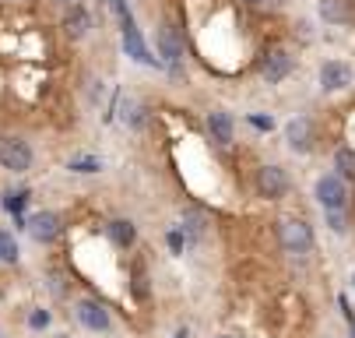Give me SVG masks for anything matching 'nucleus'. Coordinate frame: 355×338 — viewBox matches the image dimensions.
Wrapping results in <instances>:
<instances>
[{"label": "nucleus", "mask_w": 355, "mask_h": 338, "mask_svg": "<svg viewBox=\"0 0 355 338\" xmlns=\"http://www.w3.org/2000/svg\"><path fill=\"white\" fill-rule=\"evenodd\" d=\"M327 226H331L334 233H345V229H348V219H345V208H334V212H327Z\"/></svg>", "instance_id": "21"}, {"label": "nucleus", "mask_w": 355, "mask_h": 338, "mask_svg": "<svg viewBox=\"0 0 355 338\" xmlns=\"http://www.w3.org/2000/svg\"><path fill=\"white\" fill-rule=\"evenodd\" d=\"M123 124L141 127V124H144V106H141V103H134V99H127V103H123Z\"/></svg>", "instance_id": "17"}, {"label": "nucleus", "mask_w": 355, "mask_h": 338, "mask_svg": "<svg viewBox=\"0 0 355 338\" xmlns=\"http://www.w3.org/2000/svg\"><path fill=\"white\" fill-rule=\"evenodd\" d=\"M246 4H264V0H246Z\"/></svg>", "instance_id": "26"}, {"label": "nucleus", "mask_w": 355, "mask_h": 338, "mask_svg": "<svg viewBox=\"0 0 355 338\" xmlns=\"http://www.w3.org/2000/svg\"><path fill=\"white\" fill-rule=\"evenodd\" d=\"M352 282H355V275H352Z\"/></svg>", "instance_id": "30"}, {"label": "nucleus", "mask_w": 355, "mask_h": 338, "mask_svg": "<svg viewBox=\"0 0 355 338\" xmlns=\"http://www.w3.org/2000/svg\"><path fill=\"white\" fill-rule=\"evenodd\" d=\"M25 201H28V194H25V190H8V194H4V208H8L11 215H21Z\"/></svg>", "instance_id": "19"}, {"label": "nucleus", "mask_w": 355, "mask_h": 338, "mask_svg": "<svg viewBox=\"0 0 355 338\" xmlns=\"http://www.w3.org/2000/svg\"><path fill=\"white\" fill-rule=\"evenodd\" d=\"M78 321H81L88 331H110V314H106L103 303L81 300V303H78Z\"/></svg>", "instance_id": "6"}, {"label": "nucleus", "mask_w": 355, "mask_h": 338, "mask_svg": "<svg viewBox=\"0 0 355 338\" xmlns=\"http://www.w3.org/2000/svg\"><path fill=\"white\" fill-rule=\"evenodd\" d=\"M288 71H292V57H288L285 50H271L268 60H264V78H268L271 85H278V81L288 78Z\"/></svg>", "instance_id": "9"}, {"label": "nucleus", "mask_w": 355, "mask_h": 338, "mask_svg": "<svg viewBox=\"0 0 355 338\" xmlns=\"http://www.w3.org/2000/svg\"><path fill=\"white\" fill-rule=\"evenodd\" d=\"M176 338H187V331H180V335H176Z\"/></svg>", "instance_id": "27"}, {"label": "nucleus", "mask_w": 355, "mask_h": 338, "mask_svg": "<svg viewBox=\"0 0 355 338\" xmlns=\"http://www.w3.org/2000/svg\"><path fill=\"white\" fill-rule=\"evenodd\" d=\"M218 338H236V335H218Z\"/></svg>", "instance_id": "28"}, {"label": "nucleus", "mask_w": 355, "mask_h": 338, "mask_svg": "<svg viewBox=\"0 0 355 338\" xmlns=\"http://www.w3.org/2000/svg\"><path fill=\"white\" fill-rule=\"evenodd\" d=\"M0 166L11 173H25L32 166V149L21 137H4L0 141Z\"/></svg>", "instance_id": "2"}, {"label": "nucleus", "mask_w": 355, "mask_h": 338, "mask_svg": "<svg viewBox=\"0 0 355 338\" xmlns=\"http://www.w3.org/2000/svg\"><path fill=\"white\" fill-rule=\"evenodd\" d=\"M110 239H113L116 247H130V244H134V226L123 222V219L110 222Z\"/></svg>", "instance_id": "15"}, {"label": "nucleus", "mask_w": 355, "mask_h": 338, "mask_svg": "<svg viewBox=\"0 0 355 338\" xmlns=\"http://www.w3.org/2000/svg\"><path fill=\"white\" fill-rule=\"evenodd\" d=\"M288 144H292V149L295 152H306L310 149V144H313V127H310V120L306 117H295L292 124H288Z\"/></svg>", "instance_id": "10"}, {"label": "nucleus", "mask_w": 355, "mask_h": 338, "mask_svg": "<svg viewBox=\"0 0 355 338\" xmlns=\"http://www.w3.org/2000/svg\"><path fill=\"white\" fill-rule=\"evenodd\" d=\"M250 124L257 127V130H271V127H275V120H271V117H250Z\"/></svg>", "instance_id": "23"}, {"label": "nucleus", "mask_w": 355, "mask_h": 338, "mask_svg": "<svg viewBox=\"0 0 355 338\" xmlns=\"http://www.w3.org/2000/svg\"><path fill=\"white\" fill-rule=\"evenodd\" d=\"M257 190H261V198H268V201L285 198V190H288L285 169H282V166H264V169L257 173Z\"/></svg>", "instance_id": "4"}, {"label": "nucleus", "mask_w": 355, "mask_h": 338, "mask_svg": "<svg viewBox=\"0 0 355 338\" xmlns=\"http://www.w3.org/2000/svg\"><path fill=\"white\" fill-rule=\"evenodd\" d=\"M334 166H338L341 176H355V152H352V149H341V152L334 155Z\"/></svg>", "instance_id": "18"}, {"label": "nucleus", "mask_w": 355, "mask_h": 338, "mask_svg": "<svg viewBox=\"0 0 355 338\" xmlns=\"http://www.w3.org/2000/svg\"><path fill=\"white\" fill-rule=\"evenodd\" d=\"M320 85H324L327 92H338V88L352 85V67L341 64V60H327V64L320 67Z\"/></svg>", "instance_id": "7"}, {"label": "nucleus", "mask_w": 355, "mask_h": 338, "mask_svg": "<svg viewBox=\"0 0 355 338\" xmlns=\"http://www.w3.org/2000/svg\"><path fill=\"white\" fill-rule=\"evenodd\" d=\"M28 233H32V239H39V244H49V239H57L60 236V215H53V212H39V215H32L28 222Z\"/></svg>", "instance_id": "5"}, {"label": "nucleus", "mask_w": 355, "mask_h": 338, "mask_svg": "<svg viewBox=\"0 0 355 338\" xmlns=\"http://www.w3.org/2000/svg\"><path fill=\"white\" fill-rule=\"evenodd\" d=\"M317 201H320L327 212L345 208L348 190H345V180H341L338 173H327V176H320V180H317Z\"/></svg>", "instance_id": "3"}, {"label": "nucleus", "mask_w": 355, "mask_h": 338, "mask_svg": "<svg viewBox=\"0 0 355 338\" xmlns=\"http://www.w3.org/2000/svg\"><path fill=\"white\" fill-rule=\"evenodd\" d=\"M0 338H4V335H0Z\"/></svg>", "instance_id": "31"}, {"label": "nucleus", "mask_w": 355, "mask_h": 338, "mask_svg": "<svg viewBox=\"0 0 355 338\" xmlns=\"http://www.w3.org/2000/svg\"><path fill=\"white\" fill-rule=\"evenodd\" d=\"M123 50H127V57H134L137 64H155V57H151V50L144 46V39L137 35L134 22H127V25H123Z\"/></svg>", "instance_id": "8"}, {"label": "nucleus", "mask_w": 355, "mask_h": 338, "mask_svg": "<svg viewBox=\"0 0 355 338\" xmlns=\"http://www.w3.org/2000/svg\"><path fill=\"white\" fill-rule=\"evenodd\" d=\"M46 324H49V314L46 310H35L32 314V328H46Z\"/></svg>", "instance_id": "25"}, {"label": "nucleus", "mask_w": 355, "mask_h": 338, "mask_svg": "<svg viewBox=\"0 0 355 338\" xmlns=\"http://www.w3.org/2000/svg\"><path fill=\"white\" fill-rule=\"evenodd\" d=\"M183 229L190 233V239H200V233H205V226H200L197 215H187V219H183Z\"/></svg>", "instance_id": "22"}, {"label": "nucleus", "mask_w": 355, "mask_h": 338, "mask_svg": "<svg viewBox=\"0 0 355 338\" xmlns=\"http://www.w3.org/2000/svg\"><path fill=\"white\" fill-rule=\"evenodd\" d=\"M169 247H173V251H183V247H187V236H183V233H169Z\"/></svg>", "instance_id": "24"}, {"label": "nucleus", "mask_w": 355, "mask_h": 338, "mask_svg": "<svg viewBox=\"0 0 355 338\" xmlns=\"http://www.w3.org/2000/svg\"><path fill=\"white\" fill-rule=\"evenodd\" d=\"M57 4H71V0H57Z\"/></svg>", "instance_id": "29"}, {"label": "nucleus", "mask_w": 355, "mask_h": 338, "mask_svg": "<svg viewBox=\"0 0 355 338\" xmlns=\"http://www.w3.org/2000/svg\"><path fill=\"white\" fill-rule=\"evenodd\" d=\"M278 239L288 254H306L313 247V233L302 219H282L278 222Z\"/></svg>", "instance_id": "1"}, {"label": "nucleus", "mask_w": 355, "mask_h": 338, "mask_svg": "<svg viewBox=\"0 0 355 338\" xmlns=\"http://www.w3.org/2000/svg\"><path fill=\"white\" fill-rule=\"evenodd\" d=\"M0 261H4V264H15L18 261V239L8 229H0Z\"/></svg>", "instance_id": "16"}, {"label": "nucleus", "mask_w": 355, "mask_h": 338, "mask_svg": "<svg viewBox=\"0 0 355 338\" xmlns=\"http://www.w3.org/2000/svg\"><path fill=\"white\" fill-rule=\"evenodd\" d=\"M320 15H324V22H334V25L352 18V11H348L345 0H320Z\"/></svg>", "instance_id": "14"}, {"label": "nucleus", "mask_w": 355, "mask_h": 338, "mask_svg": "<svg viewBox=\"0 0 355 338\" xmlns=\"http://www.w3.org/2000/svg\"><path fill=\"white\" fill-rule=\"evenodd\" d=\"M67 169H74V173H98V169H103V159H71L67 162Z\"/></svg>", "instance_id": "20"}, {"label": "nucleus", "mask_w": 355, "mask_h": 338, "mask_svg": "<svg viewBox=\"0 0 355 338\" xmlns=\"http://www.w3.org/2000/svg\"><path fill=\"white\" fill-rule=\"evenodd\" d=\"M155 42H159V53L166 57V64H176V60H180L183 46H180V39H176L173 25H162V28H159V35H155Z\"/></svg>", "instance_id": "12"}, {"label": "nucleus", "mask_w": 355, "mask_h": 338, "mask_svg": "<svg viewBox=\"0 0 355 338\" xmlns=\"http://www.w3.org/2000/svg\"><path fill=\"white\" fill-rule=\"evenodd\" d=\"M64 28H67V35H74V39L88 35V28H92L88 11H85V8H78V4H71V15L64 18Z\"/></svg>", "instance_id": "13"}, {"label": "nucleus", "mask_w": 355, "mask_h": 338, "mask_svg": "<svg viewBox=\"0 0 355 338\" xmlns=\"http://www.w3.org/2000/svg\"><path fill=\"white\" fill-rule=\"evenodd\" d=\"M232 130H236V124H232V117H229L225 110L208 113V134H211V141L229 144V141H232Z\"/></svg>", "instance_id": "11"}]
</instances>
